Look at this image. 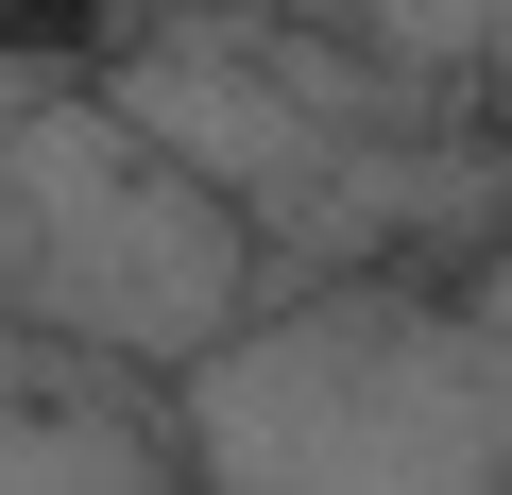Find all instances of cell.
Segmentation results:
<instances>
[{
	"label": "cell",
	"mask_w": 512,
	"mask_h": 495,
	"mask_svg": "<svg viewBox=\"0 0 512 495\" xmlns=\"http://www.w3.org/2000/svg\"><path fill=\"white\" fill-rule=\"evenodd\" d=\"M154 478H171V376L0 308V495H154Z\"/></svg>",
	"instance_id": "3"
},
{
	"label": "cell",
	"mask_w": 512,
	"mask_h": 495,
	"mask_svg": "<svg viewBox=\"0 0 512 495\" xmlns=\"http://www.w3.org/2000/svg\"><path fill=\"white\" fill-rule=\"evenodd\" d=\"M444 274H461V308H478V325H495V342H512V205H495V222H478V239H461V257H444Z\"/></svg>",
	"instance_id": "4"
},
{
	"label": "cell",
	"mask_w": 512,
	"mask_h": 495,
	"mask_svg": "<svg viewBox=\"0 0 512 495\" xmlns=\"http://www.w3.org/2000/svg\"><path fill=\"white\" fill-rule=\"evenodd\" d=\"M239 291H256V222L103 86H52L0 120V308L18 325H69L171 376L205 325H239Z\"/></svg>",
	"instance_id": "2"
},
{
	"label": "cell",
	"mask_w": 512,
	"mask_h": 495,
	"mask_svg": "<svg viewBox=\"0 0 512 495\" xmlns=\"http://www.w3.org/2000/svg\"><path fill=\"white\" fill-rule=\"evenodd\" d=\"M171 478L222 495H512V342L427 257L256 274L171 359Z\"/></svg>",
	"instance_id": "1"
},
{
	"label": "cell",
	"mask_w": 512,
	"mask_h": 495,
	"mask_svg": "<svg viewBox=\"0 0 512 495\" xmlns=\"http://www.w3.org/2000/svg\"><path fill=\"white\" fill-rule=\"evenodd\" d=\"M52 86H69V69H52V52L18 35V0H0V120H18V103H52Z\"/></svg>",
	"instance_id": "5"
}]
</instances>
